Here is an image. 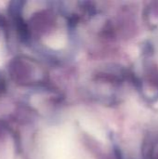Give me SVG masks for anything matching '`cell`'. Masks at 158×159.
<instances>
[{
	"label": "cell",
	"instance_id": "6da1fadb",
	"mask_svg": "<svg viewBox=\"0 0 158 159\" xmlns=\"http://www.w3.org/2000/svg\"><path fill=\"white\" fill-rule=\"evenodd\" d=\"M11 79L21 86H34L44 84L47 80L45 69L34 60L18 56L14 58L8 66Z\"/></svg>",
	"mask_w": 158,
	"mask_h": 159
},
{
	"label": "cell",
	"instance_id": "7a4b0ae2",
	"mask_svg": "<svg viewBox=\"0 0 158 159\" xmlns=\"http://www.w3.org/2000/svg\"><path fill=\"white\" fill-rule=\"evenodd\" d=\"M150 159H158V142H156L151 149Z\"/></svg>",
	"mask_w": 158,
	"mask_h": 159
}]
</instances>
